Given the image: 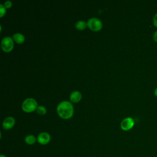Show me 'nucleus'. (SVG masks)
Wrapping results in <instances>:
<instances>
[{
  "label": "nucleus",
  "instance_id": "nucleus-5",
  "mask_svg": "<svg viewBox=\"0 0 157 157\" xmlns=\"http://www.w3.org/2000/svg\"><path fill=\"white\" fill-rule=\"evenodd\" d=\"M134 125V120L131 117H126L124 118L121 123V128L124 131H128L131 129Z\"/></svg>",
  "mask_w": 157,
  "mask_h": 157
},
{
  "label": "nucleus",
  "instance_id": "nucleus-16",
  "mask_svg": "<svg viewBox=\"0 0 157 157\" xmlns=\"http://www.w3.org/2000/svg\"><path fill=\"white\" fill-rule=\"evenodd\" d=\"M153 39L155 41H156L157 42V31L153 34Z\"/></svg>",
  "mask_w": 157,
  "mask_h": 157
},
{
  "label": "nucleus",
  "instance_id": "nucleus-9",
  "mask_svg": "<svg viewBox=\"0 0 157 157\" xmlns=\"http://www.w3.org/2000/svg\"><path fill=\"white\" fill-rule=\"evenodd\" d=\"M37 140L36 137L33 134H29L25 138V142L28 145H33Z\"/></svg>",
  "mask_w": 157,
  "mask_h": 157
},
{
  "label": "nucleus",
  "instance_id": "nucleus-10",
  "mask_svg": "<svg viewBox=\"0 0 157 157\" xmlns=\"http://www.w3.org/2000/svg\"><path fill=\"white\" fill-rule=\"evenodd\" d=\"M13 39L18 44L22 43L25 40V36L21 33H15L13 35Z\"/></svg>",
  "mask_w": 157,
  "mask_h": 157
},
{
  "label": "nucleus",
  "instance_id": "nucleus-15",
  "mask_svg": "<svg viewBox=\"0 0 157 157\" xmlns=\"http://www.w3.org/2000/svg\"><path fill=\"white\" fill-rule=\"evenodd\" d=\"M153 25L157 27V13L154 15L153 18Z\"/></svg>",
  "mask_w": 157,
  "mask_h": 157
},
{
  "label": "nucleus",
  "instance_id": "nucleus-4",
  "mask_svg": "<svg viewBox=\"0 0 157 157\" xmlns=\"http://www.w3.org/2000/svg\"><path fill=\"white\" fill-rule=\"evenodd\" d=\"M13 39L10 36L4 37L1 41L2 49L5 52H10L13 47Z\"/></svg>",
  "mask_w": 157,
  "mask_h": 157
},
{
  "label": "nucleus",
  "instance_id": "nucleus-12",
  "mask_svg": "<svg viewBox=\"0 0 157 157\" xmlns=\"http://www.w3.org/2000/svg\"><path fill=\"white\" fill-rule=\"evenodd\" d=\"M36 110H37V112L38 113L41 114V115H44V114L45 113L47 110H46V108H45L44 106L39 105V106L37 107Z\"/></svg>",
  "mask_w": 157,
  "mask_h": 157
},
{
  "label": "nucleus",
  "instance_id": "nucleus-18",
  "mask_svg": "<svg viewBox=\"0 0 157 157\" xmlns=\"http://www.w3.org/2000/svg\"><path fill=\"white\" fill-rule=\"evenodd\" d=\"M0 157H7L6 156H5L4 155H3V154H1V155H0Z\"/></svg>",
  "mask_w": 157,
  "mask_h": 157
},
{
  "label": "nucleus",
  "instance_id": "nucleus-1",
  "mask_svg": "<svg viewBox=\"0 0 157 157\" xmlns=\"http://www.w3.org/2000/svg\"><path fill=\"white\" fill-rule=\"evenodd\" d=\"M57 112L61 118H69L74 113L73 105L67 101H61L57 106Z\"/></svg>",
  "mask_w": 157,
  "mask_h": 157
},
{
  "label": "nucleus",
  "instance_id": "nucleus-17",
  "mask_svg": "<svg viewBox=\"0 0 157 157\" xmlns=\"http://www.w3.org/2000/svg\"><path fill=\"white\" fill-rule=\"evenodd\" d=\"M154 93H155V96L157 97V88L155 89Z\"/></svg>",
  "mask_w": 157,
  "mask_h": 157
},
{
  "label": "nucleus",
  "instance_id": "nucleus-8",
  "mask_svg": "<svg viewBox=\"0 0 157 157\" xmlns=\"http://www.w3.org/2000/svg\"><path fill=\"white\" fill-rule=\"evenodd\" d=\"M82 98V94L78 91H74L72 92L70 94V99L74 102H77L79 101Z\"/></svg>",
  "mask_w": 157,
  "mask_h": 157
},
{
  "label": "nucleus",
  "instance_id": "nucleus-6",
  "mask_svg": "<svg viewBox=\"0 0 157 157\" xmlns=\"http://www.w3.org/2000/svg\"><path fill=\"white\" fill-rule=\"evenodd\" d=\"M50 135L46 132H42L39 134L37 137V142L41 145H47L50 141Z\"/></svg>",
  "mask_w": 157,
  "mask_h": 157
},
{
  "label": "nucleus",
  "instance_id": "nucleus-11",
  "mask_svg": "<svg viewBox=\"0 0 157 157\" xmlns=\"http://www.w3.org/2000/svg\"><path fill=\"white\" fill-rule=\"evenodd\" d=\"M87 26V23L83 20H79L77 21L75 23V26L78 29L82 30L85 29Z\"/></svg>",
  "mask_w": 157,
  "mask_h": 157
},
{
  "label": "nucleus",
  "instance_id": "nucleus-7",
  "mask_svg": "<svg viewBox=\"0 0 157 157\" xmlns=\"http://www.w3.org/2000/svg\"><path fill=\"white\" fill-rule=\"evenodd\" d=\"M15 123V120L12 117H7L2 122V126L5 129H9L14 126Z\"/></svg>",
  "mask_w": 157,
  "mask_h": 157
},
{
  "label": "nucleus",
  "instance_id": "nucleus-2",
  "mask_svg": "<svg viewBox=\"0 0 157 157\" xmlns=\"http://www.w3.org/2000/svg\"><path fill=\"white\" fill-rule=\"evenodd\" d=\"M21 106L24 111L26 112H33L37 108V103L34 99L29 98L23 101Z\"/></svg>",
  "mask_w": 157,
  "mask_h": 157
},
{
  "label": "nucleus",
  "instance_id": "nucleus-14",
  "mask_svg": "<svg viewBox=\"0 0 157 157\" xmlns=\"http://www.w3.org/2000/svg\"><path fill=\"white\" fill-rule=\"evenodd\" d=\"M12 1H5V2H4V6L6 7H11L12 6Z\"/></svg>",
  "mask_w": 157,
  "mask_h": 157
},
{
  "label": "nucleus",
  "instance_id": "nucleus-3",
  "mask_svg": "<svg viewBox=\"0 0 157 157\" xmlns=\"http://www.w3.org/2000/svg\"><path fill=\"white\" fill-rule=\"evenodd\" d=\"M87 26L93 31H99L102 26V21L98 18H90L87 21Z\"/></svg>",
  "mask_w": 157,
  "mask_h": 157
},
{
  "label": "nucleus",
  "instance_id": "nucleus-13",
  "mask_svg": "<svg viewBox=\"0 0 157 157\" xmlns=\"http://www.w3.org/2000/svg\"><path fill=\"white\" fill-rule=\"evenodd\" d=\"M6 7L3 4H0V17H2L6 13Z\"/></svg>",
  "mask_w": 157,
  "mask_h": 157
}]
</instances>
